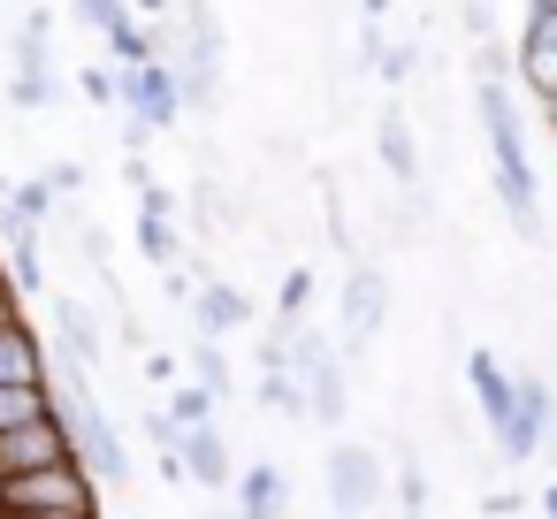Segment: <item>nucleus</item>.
<instances>
[{
  "mask_svg": "<svg viewBox=\"0 0 557 519\" xmlns=\"http://www.w3.org/2000/svg\"><path fill=\"white\" fill-rule=\"evenodd\" d=\"M473 115L488 131V161H496V199L511 214V230L534 245L542 237V199H534V169H527V138L511 123V100H504V77H473Z\"/></svg>",
  "mask_w": 557,
  "mask_h": 519,
  "instance_id": "nucleus-1",
  "label": "nucleus"
},
{
  "mask_svg": "<svg viewBox=\"0 0 557 519\" xmlns=\"http://www.w3.org/2000/svg\"><path fill=\"white\" fill-rule=\"evenodd\" d=\"M47 397H54V420H62V435H70V458H77L92 481H123L131 458H123V435H115V420L100 412L85 367H70V374L47 367Z\"/></svg>",
  "mask_w": 557,
  "mask_h": 519,
  "instance_id": "nucleus-2",
  "label": "nucleus"
},
{
  "mask_svg": "<svg viewBox=\"0 0 557 519\" xmlns=\"http://www.w3.org/2000/svg\"><path fill=\"white\" fill-rule=\"evenodd\" d=\"M0 511L16 519H62V511H100V481L77 458L32 466V473H0Z\"/></svg>",
  "mask_w": 557,
  "mask_h": 519,
  "instance_id": "nucleus-3",
  "label": "nucleus"
},
{
  "mask_svg": "<svg viewBox=\"0 0 557 519\" xmlns=\"http://www.w3.org/2000/svg\"><path fill=\"white\" fill-rule=\"evenodd\" d=\"M123 77H115V108L131 115V146L138 138H153V131H169L176 115H184V100H176V77H169V62H115Z\"/></svg>",
  "mask_w": 557,
  "mask_h": 519,
  "instance_id": "nucleus-4",
  "label": "nucleus"
},
{
  "mask_svg": "<svg viewBox=\"0 0 557 519\" xmlns=\"http://www.w3.org/2000/svg\"><path fill=\"white\" fill-rule=\"evenodd\" d=\"M329 504L336 519H367L382 504V458L367 443H329Z\"/></svg>",
  "mask_w": 557,
  "mask_h": 519,
  "instance_id": "nucleus-5",
  "label": "nucleus"
},
{
  "mask_svg": "<svg viewBox=\"0 0 557 519\" xmlns=\"http://www.w3.org/2000/svg\"><path fill=\"white\" fill-rule=\"evenodd\" d=\"M542 435H549V390H542V382H519V397H511V420L496 428V450H504V466H527V458L542 450Z\"/></svg>",
  "mask_w": 557,
  "mask_h": 519,
  "instance_id": "nucleus-6",
  "label": "nucleus"
},
{
  "mask_svg": "<svg viewBox=\"0 0 557 519\" xmlns=\"http://www.w3.org/2000/svg\"><path fill=\"white\" fill-rule=\"evenodd\" d=\"M184 306H191L199 336H214V344H222V336H237V329L252 321V298H245L237 283H222V275H207V283H199V291H191Z\"/></svg>",
  "mask_w": 557,
  "mask_h": 519,
  "instance_id": "nucleus-7",
  "label": "nucleus"
},
{
  "mask_svg": "<svg viewBox=\"0 0 557 519\" xmlns=\"http://www.w3.org/2000/svg\"><path fill=\"white\" fill-rule=\"evenodd\" d=\"M382 313H389V283H382L374 268H351V275H344V351H359V344L382 329Z\"/></svg>",
  "mask_w": 557,
  "mask_h": 519,
  "instance_id": "nucleus-8",
  "label": "nucleus"
},
{
  "mask_svg": "<svg viewBox=\"0 0 557 519\" xmlns=\"http://www.w3.org/2000/svg\"><path fill=\"white\" fill-rule=\"evenodd\" d=\"M176 466H184V481H199V489H230V473H237L230 443L214 435V420H207V428H184V435H176Z\"/></svg>",
  "mask_w": 557,
  "mask_h": 519,
  "instance_id": "nucleus-9",
  "label": "nucleus"
},
{
  "mask_svg": "<svg viewBox=\"0 0 557 519\" xmlns=\"http://www.w3.org/2000/svg\"><path fill=\"white\" fill-rule=\"evenodd\" d=\"M519 77L534 100L557 92V16H542V9H527V32H519Z\"/></svg>",
  "mask_w": 557,
  "mask_h": 519,
  "instance_id": "nucleus-10",
  "label": "nucleus"
},
{
  "mask_svg": "<svg viewBox=\"0 0 557 519\" xmlns=\"http://www.w3.org/2000/svg\"><path fill=\"white\" fill-rule=\"evenodd\" d=\"M466 382H473V397H481V420H488V435L511 420V397H519V374H504L496 367V351H466Z\"/></svg>",
  "mask_w": 557,
  "mask_h": 519,
  "instance_id": "nucleus-11",
  "label": "nucleus"
},
{
  "mask_svg": "<svg viewBox=\"0 0 557 519\" xmlns=\"http://www.w3.org/2000/svg\"><path fill=\"white\" fill-rule=\"evenodd\" d=\"M0 382H47V344L24 313L0 321Z\"/></svg>",
  "mask_w": 557,
  "mask_h": 519,
  "instance_id": "nucleus-12",
  "label": "nucleus"
},
{
  "mask_svg": "<svg viewBox=\"0 0 557 519\" xmlns=\"http://www.w3.org/2000/svg\"><path fill=\"white\" fill-rule=\"evenodd\" d=\"M230 489H237V519H283V504H290L283 496V466H268V458L260 466H237Z\"/></svg>",
  "mask_w": 557,
  "mask_h": 519,
  "instance_id": "nucleus-13",
  "label": "nucleus"
},
{
  "mask_svg": "<svg viewBox=\"0 0 557 519\" xmlns=\"http://www.w3.org/2000/svg\"><path fill=\"white\" fill-rule=\"evenodd\" d=\"M374 153H382V169H389V176H397L405 191L420 184V146H412V123H405L397 108H389V115L374 123Z\"/></svg>",
  "mask_w": 557,
  "mask_h": 519,
  "instance_id": "nucleus-14",
  "label": "nucleus"
},
{
  "mask_svg": "<svg viewBox=\"0 0 557 519\" xmlns=\"http://www.w3.org/2000/svg\"><path fill=\"white\" fill-rule=\"evenodd\" d=\"M54 329H62L70 367H85V374H92V367H100V329H92V313H85L77 298H62V306H54Z\"/></svg>",
  "mask_w": 557,
  "mask_h": 519,
  "instance_id": "nucleus-15",
  "label": "nucleus"
},
{
  "mask_svg": "<svg viewBox=\"0 0 557 519\" xmlns=\"http://www.w3.org/2000/svg\"><path fill=\"white\" fill-rule=\"evenodd\" d=\"M47 412H54L47 382H0V435H9V428H32V420H47Z\"/></svg>",
  "mask_w": 557,
  "mask_h": 519,
  "instance_id": "nucleus-16",
  "label": "nucleus"
},
{
  "mask_svg": "<svg viewBox=\"0 0 557 519\" xmlns=\"http://www.w3.org/2000/svg\"><path fill=\"white\" fill-rule=\"evenodd\" d=\"M138 252H146L153 268H176V260H184V245H176V222H169V214H138Z\"/></svg>",
  "mask_w": 557,
  "mask_h": 519,
  "instance_id": "nucleus-17",
  "label": "nucleus"
},
{
  "mask_svg": "<svg viewBox=\"0 0 557 519\" xmlns=\"http://www.w3.org/2000/svg\"><path fill=\"white\" fill-rule=\"evenodd\" d=\"M0 214H9V222H32V230H39V222L54 214V191H47L39 176H32V184H9V199H0Z\"/></svg>",
  "mask_w": 557,
  "mask_h": 519,
  "instance_id": "nucleus-18",
  "label": "nucleus"
},
{
  "mask_svg": "<svg viewBox=\"0 0 557 519\" xmlns=\"http://www.w3.org/2000/svg\"><path fill=\"white\" fill-rule=\"evenodd\" d=\"M47 70H54V62H16V70H9V100H16V108H47V100H54V77H47Z\"/></svg>",
  "mask_w": 557,
  "mask_h": 519,
  "instance_id": "nucleus-19",
  "label": "nucleus"
},
{
  "mask_svg": "<svg viewBox=\"0 0 557 519\" xmlns=\"http://www.w3.org/2000/svg\"><path fill=\"white\" fill-rule=\"evenodd\" d=\"M191 382H199V390H214V397H230V359H222V344H214V336H199V344H191Z\"/></svg>",
  "mask_w": 557,
  "mask_h": 519,
  "instance_id": "nucleus-20",
  "label": "nucleus"
},
{
  "mask_svg": "<svg viewBox=\"0 0 557 519\" xmlns=\"http://www.w3.org/2000/svg\"><path fill=\"white\" fill-rule=\"evenodd\" d=\"M169 420H176V428H207V420H214V390H199V382H176V397H169Z\"/></svg>",
  "mask_w": 557,
  "mask_h": 519,
  "instance_id": "nucleus-21",
  "label": "nucleus"
},
{
  "mask_svg": "<svg viewBox=\"0 0 557 519\" xmlns=\"http://www.w3.org/2000/svg\"><path fill=\"white\" fill-rule=\"evenodd\" d=\"M306 306H313V275L298 268V275H283V298H275V329H298V321H306Z\"/></svg>",
  "mask_w": 557,
  "mask_h": 519,
  "instance_id": "nucleus-22",
  "label": "nucleus"
},
{
  "mask_svg": "<svg viewBox=\"0 0 557 519\" xmlns=\"http://www.w3.org/2000/svg\"><path fill=\"white\" fill-rule=\"evenodd\" d=\"M47 47H54V24L32 9V16L16 24V62H47Z\"/></svg>",
  "mask_w": 557,
  "mask_h": 519,
  "instance_id": "nucleus-23",
  "label": "nucleus"
},
{
  "mask_svg": "<svg viewBox=\"0 0 557 519\" xmlns=\"http://www.w3.org/2000/svg\"><path fill=\"white\" fill-rule=\"evenodd\" d=\"M397 511H405V519H428V481H420V466L397 473Z\"/></svg>",
  "mask_w": 557,
  "mask_h": 519,
  "instance_id": "nucleus-24",
  "label": "nucleus"
},
{
  "mask_svg": "<svg viewBox=\"0 0 557 519\" xmlns=\"http://www.w3.org/2000/svg\"><path fill=\"white\" fill-rule=\"evenodd\" d=\"M374 77H382V85H405V77H412V47H382V54H374Z\"/></svg>",
  "mask_w": 557,
  "mask_h": 519,
  "instance_id": "nucleus-25",
  "label": "nucleus"
},
{
  "mask_svg": "<svg viewBox=\"0 0 557 519\" xmlns=\"http://www.w3.org/2000/svg\"><path fill=\"white\" fill-rule=\"evenodd\" d=\"M39 184H47L54 199H70V191H85V161H54V169H47Z\"/></svg>",
  "mask_w": 557,
  "mask_h": 519,
  "instance_id": "nucleus-26",
  "label": "nucleus"
},
{
  "mask_svg": "<svg viewBox=\"0 0 557 519\" xmlns=\"http://www.w3.org/2000/svg\"><path fill=\"white\" fill-rule=\"evenodd\" d=\"M77 16H85L92 32H115V24H123L131 9H123V0H77Z\"/></svg>",
  "mask_w": 557,
  "mask_h": 519,
  "instance_id": "nucleus-27",
  "label": "nucleus"
},
{
  "mask_svg": "<svg viewBox=\"0 0 557 519\" xmlns=\"http://www.w3.org/2000/svg\"><path fill=\"white\" fill-rule=\"evenodd\" d=\"M77 85H85V92H92V100H100V108H115V77H108V70H85V77H77Z\"/></svg>",
  "mask_w": 557,
  "mask_h": 519,
  "instance_id": "nucleus-28",
  "label": "nucleus"
},
{
  "mask_svg": "<svg viewBox=\"0 0 557 519\" xmlns=\"http://www.w3.org/2000/svg\"><path fill=\"white\" fill-rule=\"evenodd\" d=\"M542 519H557V481H549V489H542Z\"/></svg>",
  "mask_w": 557,
  "mask_h": 519,
  "instance_id": "nucleus-29",
  "label": "nucleus"
},
{
  "mask_svg": "<svg viewBox=\"0 0 557 519\" xmlns=\"http://www.w3.org/2000/svg\"><path fill=\"white\" fill-rule=\"evenodd\" d=\"M542 123H549V138H557V92H549V100H542Z\"/></svg>",
  "mask_w": 557,
  "mask_h": 519,
  "instance_id": "nucleus-30",
  "label": "nucleus"
},
{
  "mask_svg": "<svg viewBox=\"0 0 557 519\" xmlns=\"http://www.w3.org/2000/svg\"><path fill=\"white\" fill-rule=\"evenodd\" d=\"M0 321H16V291H0Z\"/></svg>",
  "mask_w": 557,
  "mask_h": 519,
  "instance_id": "nucleus-31",
  "label": "nucleus"
},
{
  "mask_svg": "<svg viewBox=\"0 0 557 519\" xmlns=\"http://www.w3.org/2000/svg\"><path fill=\"white\" fill-rule=\"evenodd\" d=\"M382 9H389V0H367V24H382Z\"/></svg>",
  "mask_w": 557,
  "mask_h": 519,
  "instance_id": "nucleus-32",
  "label": "nucleus"
},
{
  "mask_svg": "<svg viewBox=\"0 0 557 519\" xmlns=\"http://www.w3.org/2000/svg\"><path fill=\"white\" fill-rule=\"evenodd\" d=\"M62 519H100V511H62Z\"/></svg>",
  "mask_w": 557,
  "mask_h": 519,
  "instance_id": "nucleus-33",
  "label": "nucleus"
},
{
  "mask_svg": "<svg viewBox=\"0 0 557 519\" xmlns=\"http://www.w3.org/2000/svg\"><path fill=\"white\" fill-rule=\"evenodd\" d=\"M0 291H9V275H0Z\"/></svg>",
  "mask_w": 557,
  "mask_h": 519,
  "instance_id": "nucleus-34",
  "label": "nucleus"
},
{
  "mask_svg": "<svg viewBox=\"0 0 557 519\" xmlns=\"http://www.w3.org/2000/svg\"><path fill=\"white\" fill-rule=\"evenodd\" d=\"M230 519H237V511H230Z\"/></svg>",
  "mask_w": 557,
  "mask_h": 519,
  "instance_id": "nucleus-35",
  "label": "nucleus"
}]
</instances>
